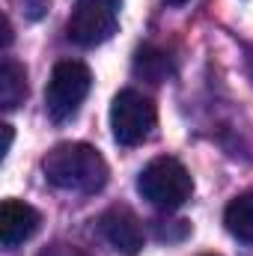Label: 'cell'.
Returning a JSON list of instances; mask_svg holds the SVG:
<instances>
[{"mask_svg": "<svg viewBox=\"0 0 253 256\" xmlns=\"http://www.w3.org/2000/svg\"><path fill=\"white\" fill-rule=\"evenodd\" d=\"M155 122H158V110L149 96H143L137 90L116 92V98L110 104V131L120 146H137V143L149 140Z\"/></svg>", "mask_w": 253, "mask_h": 256, "instance_id": "cell-5", "label": "cell"}, {"mask_svg": "<svg viewBox=\"0 0 253 256\" xmlns=\"http://www.w3.org/2000/svg\"><path fill=\"white\" fill-rule=\"evenodd\" d=\"M98 232L108 238V244L122 256H137L146 244L143 236V224L140 218L126 208V206H110L102 218H98Z\"/></svg>", "mask_w": 253, "mask_h": 256, "instance_id": "cell-6", "label": "cell"}, {"mask_svg": "<svg viewBox=\"0 0 253 256\" xmlns=\"http://www.w3.org/2000/svg\"><path fill=\"white\" fill-rule=\"evenodd\" d=\"M42 224V214L21 200H3L0 206V244L6 250L24 244Z\"/></svg>", "mask_w": 253, "mask_h": 256, "instance_id": "cell-7", "label": "cell"}, {"mask_svg": "<svg viewBox=\"0 0 253 256\" xmlns=\"http://www.w3.org/2000/svg\"><path fill=\"white\" fill-rule=\"evenodd\" d=\"M27 21H39V18H45L48 15V9H51V0H9Z\"/></svg>", "mask_w": 253, "mask_h": 256, "instance_id": "cell-11", "label": "cell"}, {"mask_svg": "<svg viewBox=\"0 0 253 256\" xmlns=\"http://www.w3.org/2000/svg\"><path fill=\"white\" fill-rule=\"evenodd\" d=\"M39 256H90V254L80 250V248H74V244H63V242H57V244H48L45 250H39Z\"/></svg>", "mask_w": 253, "mask_h": 256, "instance_id": "cell-12", "label": "cell"}, {"mask_svg": "<svg viewBox=\"0 0 253 256\" xmlns=\"http://www.w3.org/2000/svg\"><path fill=\"white\" fill-rule=\"evenodd\" d=\"M45 179L72 194H96L108 185V161L90 143H57L42 161Z\"/></svg>", "mask_w": 253, "mask_h": 256, "instance_id": "cell-1", "label": "cell"}, {"mask_svg": "<svg viewBox=\"0 0 253 256\" xmlns=\"http://www.w3.org/2000/svg\"><path fill=\"white\" fill-rule=\"evenodd\" d=\"M92 72L80 60H60L51 72V80L45 86V110L54 122H66L78 114L84 98L90 96Z\"/></svg>", "mask_w": 253, "mask_h": 256, "instance_id": "cell-3", "label": "cell"}, {"mask_svg": "<svg viewBox=\"0 0 253 256\" xmlns=\"http://www.w3.org/2000/svg\"><path fill=\"white\" fill-rule=\"evenodd\" d=\"M122 0H74L66 33L80 48H96L108 42L120 27Z\"/></svg>", "mask_w": 253, "mask_h": 256, "instance_id": "cell-4", "label": "cell"}, {"mask_svg": "<svg viewBox=\"0 0 253 256\" xmlns=\"http://www.w3.org/2000/svg\"><path fill=\"white\" fill-rule=\"evenodd\" d=\"M0 27H3V48H9V45H12V24H9V15L0 18Z\"/></svg>", "mask_w": 253, "mask_h": 256, "instance_id": "cell-13", "label": "cell"}, {"mask_svg": "<svg viewBox=\"0 0 253 256\" xmlns=\"http://www.w3.org/2000/svg\"><path fill=\"white\" fill-rule=\"evenodd\" d=\"M27 98V72L24 66L12 57H6L0 66V108L15 110Z\"/></svg>", "mask_w": 253, "mask_h": 256, "instance_id": "cell-8", "label": "cell"}, {"mask_svg": "<svg viewBox=\"0 0 253 256\" xmlns=\"http://www.w3.org/2000/svg\"><path fill=\"white\" fill-rule=\"evenodd\" d=\"M170 6H182V3H188V0H167Z\"/></svg>", "mask_w": 253, "mask_h": 256, "instance_id": "cell-14", "label": "cell"}, {"mask_svg": "<svg viewBox=\"0 0 253 256\" xmlns=\"http://www.w3.org/2000/svg\"><path fill=\"white\" fill-rule=\"evenodd\" d=\"M224 224H226L230 236H236L244 244H253V191H244L230 200V206L224 212Z\"/></svg>", "mask_w": 253, "mask_h": 256, "instance_id": "cell-9", "label": "cell"}, {"mask_svg": "<svg viewBox=\"0 0 253 256\" xmlns=\"http://www.w3.org/2000/svg\"><path fill=\"white\" fill-rule=\"evenodd\" d=\"M134 72L143 74V78L152 80V84H161V80H167V74H170V60H167L164 51L146 45V48H140L137 57H134Z\"/></svg>", "mask_w": 253, "mask_h": 256, "instance_id": "cell-10", "label": "cell"}, {"mask_svg": "<svg viewBox=\"0 0 253 256\" xmlns=\"http://www.w3.org/2000/svg\"><path fill=\"white\" fill-rule=\"evenodd\" d=\"M137 191L143 194V200H149L155 208H164V212H173L179 206H185L194 194V179L185 170V164L179 158H170V155H161V158H152L140 176H137Z\"/></svg>", "mask_w": 253, "mask_h": 256, "instance_id": "cell-2", "label": "cell"}]
</instances>
